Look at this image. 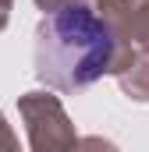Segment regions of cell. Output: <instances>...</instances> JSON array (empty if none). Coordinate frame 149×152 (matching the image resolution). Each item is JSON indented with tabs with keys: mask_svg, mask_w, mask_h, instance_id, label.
<instances>
[{
	"mask_svg": "<svg viewBox=\"0 0 149 152\" xmlns=\"http://www.w3.org/2000/svg\"><path fill=\"white\" fill-rule=\"evenodd\" d=\"M117 42L110 25L82 4L50 11L36 28V75L50 88L74 92L107 75Z\"/></svg>",
	"mask_w": 149,
	"mask_h": 152,
	"instance_id": "obj_1",
	"label": "cell"
}]
</instances>
